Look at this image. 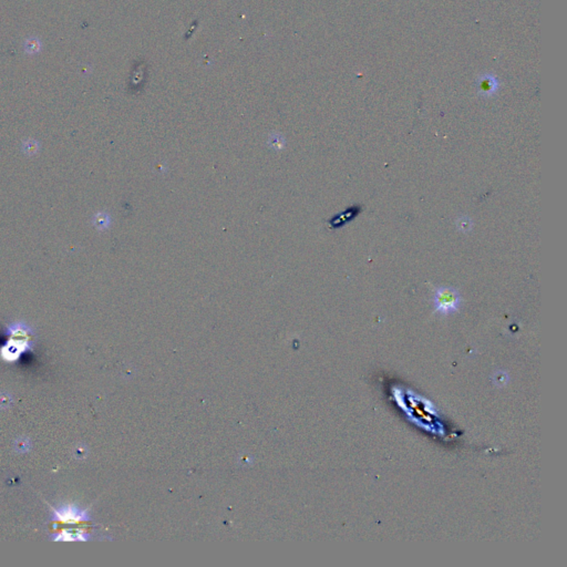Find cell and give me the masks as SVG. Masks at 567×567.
Segmentation results:
<instances>
[{"label":"cell","instance_id":"cell-9","mask_svg":"<svg viewBox=\"0 0 567 567\" xmlns=\"http://www.w3.org/2000/svg\"><path fill=\"white\" fill-rule=\"evenodd\" d=\"M11 403L12 398L10 395H8V393H2L0 395V408L2 409H8V408L11 407Z\"/></svg>","mask_w":567,"mask_h":567},{"label":"cell","instance_id":"cell-8","mask_svg":"<svg viewBox=\"0 0 567 567\" xmlns=\"http://www.w3.org/2000/svg\"><path fill=\"white\" fill-rule=\"evenodd\" d=\"M493 381L496 386L502 387V386L508 383L509 376L507 375V372H504V371H496L494 373V376H493Z\"/></svg>","mask_w":567,"mask_h":567},{"label":"cell","instance_id":"cell-2","mask_svg":"<svg viewBox=\"0 0 567 567\" xmlns=\"http://www.w3.org/2000/svg\"><path fill=\"white\" fill-rule=\"evenodd\" d=\"M461 295L459 290L449 286H441L435 289L433 296V307L441 315H450L458 312L461 307Z\"/></svg>","mask_w":567,"mask_h":567},{"label":"cell","instance_id":"cell-1","mask_svg":"<svg viewBox=\"0 0 567 567\" xmlns=\"http://www.w3.org/2000/svg\"><path fill=\"white\" fill-rule=\"evenodd\" d=\"M8 340L0 347V359L6 363L15 364L25 354L34 351L33 330L23 321L13 322L6 328Z\"/></svg>","mask_w":567,"mask_h":567},{"label":"cell","instance_id":"cell-6","mask_svg":"<svg viewBox=\"0 0 567 567\" xmlns=\"http://www.w3.org/2000/svg\"><path fill=\"white\" fill-rule=\"evenodd\" d=\"M13 448L18 453H27L30 451L31 442L28 438H18L13 443Z\"/></svg>","mask_w":567,"mask_h":567},{"label":"cell","instance_id":"cell-4","mask_svg":"<svg viewBox=\"0 0 567 567\" xmlns=\"http://www.w3.org/2000/svg\"><path fill=\"white\" fill-rule=\"evenodd\" d=\"M91 534L84 530H64L58 533H53L49 536L54 542H87L91 539Z\"/></svg>","mask_w":567,"mask_h":567},{"label":"cell","instance_id":"cell-5","mask_svg":"<svg viewBox=\"0 0 567 567\" xmlns=\"http://www.w3.org/2000/svg\"><path fill=\"white\" fill-rule=\"evenodd\" d=\"M497 89H499V81H497L493 75L484 74L483 77L480 78V85H479L480 94L485 96L493 95L497 91Z\"/></svg>","mask_w":567,"mask_h":567},{"label":"cell","instance_id":"cell-3","mask_svg":"<svg viewBox=\"0 0 567 567\" xmlns=\"http://www.w3.org/2000/svg\"><path fill=\"white\" fill-rule=\"evenodd\" d=\"M51 513H50V521L51 522H59L64 524H78L82 522H90L91 521V516H90L88 509H81L78 505L74 504H61L59 507H52L49 505Z\"/></svg>","mask_w":567,"mask_h":567},{"label":"cell","instance_id":"cell-7","mask_svg":"<svg viewBox=\"0 0 567 567\" xmlns=\"http://www.w3.org/2000/svg\"><path fill=\"white\" fill-rule=\"evenodd\" d=\"M456 226H458V228L462 233H468L471 231L472 228V220L465 216L459 217L458 220H456Z\"/></svg>","mask_w":567,"mask_h":567}]
</instances>
